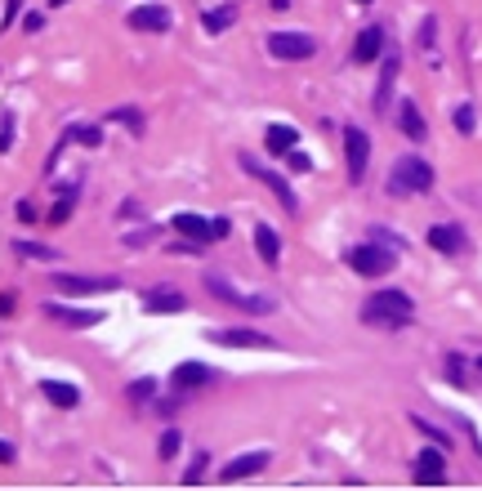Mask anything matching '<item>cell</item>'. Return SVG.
I'll list each match as a JSON object with an SVG mask.
<instances>
[{
	"label": "cell",
	"mask_w": 482,
	"mask_h": 491,
	"mask_svg": "<svg viewBox=\"0 0 482 491\" xmlns=\"http://www.w3.org/2000/svg\"><path fill=\"white\" fill-rule=\"evenodd\" d=\"M415 317V304L402 290H375L366 304H362V322L366 326H384V331H398Z\"/></svg>",
	"instance_id": "obj_1"
},
{
	"label": "cell",
	"mask_w": 482,
	"mask_h": 491,
	"mask_svg": "<svg viewBox=\"0 0 482 491\" xmlns=\"http://www.w3.org/2000/svg\"><path fill=\"white\" fill-rule=\"evenodd\" d=\"M433 188V165L420 156H398L389 170V193L393 197H411V193H429Z\"/></svg>",
	"instance_id": "obj_2"
},
{
	"label": "cell",
	"mask_w": 482,
	"mask_h": 491,
	"mask_svg": "<svg viewBox=\"0 0 482 491\" xmlns=\"http://www.w3.org/2000/svg\"><path fill=\"white\" fill-rule=\"evenodd\" d=\"M393 250H398V246H353V250H348V269L362 273V278H384V273L398 264Z\"/></svg>",
	"instance_id": "obj_3"
},
{
	"label": "cell",
	"mask_w": 482,
	"mask_h": 491,
	"mask_svg": "<svg viewBox=\"0 0 482 491\" xmlns=\"http://www.w3.org/2000/svg\"><path fill=\"white\" fill-rule=\"evenodd\" d=\"M269 50H273V59L299 63V59H313L317 54V41L308 32H273L269 36Z\"/></svg>",
	"instance_id": "obj_4"
},
{
	"label": "cell",
	"mask_w": 482,
	"mask_h": 491,
	"mask_svg": "<svg viewBox=\"0 0 482 491\" xmlns=\"http://www.w3.org/2000/svg\"><path fill=\"white\" fill-rule=\"evenodd\" d=\"M210 295H219L223 304H232V308H241V313H273L277 304L269 299V295H241V290H232L223 278H206Z\"/></svg>",
	"instance_id": "obj_5"
},
{
	"label": "cell",
	"mask_w": 482,
	"mask_h": 491,
	"mask_svg": "<svg viewBox=\"0 0 482 491\" xmlns=\"http://www.w3.org/2000/svg\"><path fill=\"white\" fill-rule=\"evenodd\" d=\"M241 170H246V175H255L260 184H269V193H273V197H277V202H281V206H286V211H290V214L299 211V202H295V193H290V184H286V179H281L277 170H269L264 161H255V156H241Z\"/></svg>",
	"instance_id": "obj_6"
},
{
	"label": "cell",
	"mask_w": 482,
	"mask_h": 491,
	"mask_svg": "<svg viewBox=\"0 0 482 491\" xmlns=\"http://www.w3.org/2000/svg\"><path fill=\"white\" fill-rule=\"evenodd\" d=\"M41 313H45L50 322L68 326V331H90V326H99V322H103V313H99V308H76V304H45Z\"/></svg>",
	"instance_id": "obj_7"
},
{
	"label": "cell",
	"mask_w": 482,
	"mask_h": 491,
	"mask_svg": "<svg viewBox=\"0 0 482 491\" xmlns=\"http://www.w3.org/2000/svg\"><path fill=\"white\" fill-rule=\"evenodd\" d=\"M345 156H348V184H362V179H366V161H371V139H366V130L348 126L345 130Z\"/></svg>",
	"instance_id": "obj_8"
},
{
	"label": "cell",
	"mask_w": 482,
	"mask_h": 491,
	"mask_svg": "<svg viewBox=\"0 0 482 491\" xmlns=\"http://www.w3.org/2000/svg\"><path fill=\"white\" fill-rule=\"evenodd\" d=\"M269 465H273V456H269V451H246V456L228 460V465L219 469V478H223V483H241V478H250V474H264Z\"/></svg>",
	"instance_id": "obj_9"
},
{
	"label": "cell",
	"mask_w": 482,
	"mask_h": 491,
	"mask_svg": "<svg viewBox=\"0 0 482 491\" xmlns=\"http://www.w3.org/2000/svg\"><path fill=\"white\" fill-rule=\"evenodd\" d=\"M54 286L68 295H99V290H117V278H85V273H54Z\"/></svg>",
	"instance_id": "obj_10"
},
{
	"label": "cell",
	"mask_w": 482,
	"mask_h": 491,
	"mask_svg": "<svg viewBox=\"0 0 482 491\" xmlns=\"http://www.w3.org/2000/svg\"><path fill=\"white\" fill-rule=\"evenodd\" d=\"M415 483L420 487H442L447 483V460H442V451H420L415 456Z\"/></svg>",
	"instance_id": "obj_11"
},
{
	"label": "cell",
	"mask_w": 482,
	"mask_h": 491,
	"mask_svg": "<svg viewBox=\"0 0 482 491\" xmlns=\"http://www.w3.org/2000/svg\"><path fill=\"white\" fill-rule=\"evenodd\" d=\"M126 23L135 32H170V9L165 5H138V9H130Z\"/></svg>",
	"instance_id": "obj_12"
},
{
	"label": "cell",
	"mask_w": 482,
	"mask_h": 491,
	"mask_svg": "<svg viewBox=\"0 0 482 491\" xmlns=\"http://www.w3.org/2000/svg\"><path fill=\"white\" fill-rule=\"evenodd\" d=\"M214 345H228V349H273V340L264 331H210Z\"/></svg>",
	"instance_id": "obj_13"
},
{
	"label": "cell",
	"mask_w": 482,
	"mask_h": 491,
	"mask_svg": "<svg viewBox=\"0 0 482 491\" xmlns=\"http://www.w3.org/2000/svg\"><path fill=\"white\" fill-rule=\"evenodd\" d=\"M206 384H214V371L210 366H202V362H179L175 366V389H206Z\"/></svg>",
	"instance_id": "obj_14"
},
{
	"label": "cell",
	"mask_w": 482,
	"mask_h": 491,
	"mask_svg": "<svg viewBox=\"0 0 482 491\" xmlns=\"http://www.w3.org/2000/svg\"><path fill=\"white\" fill-rule=\"evenodd\" d=\"M429 246L438 255H460L465 250V232L456 223H438V228H429Z\"/></svg>",
	"instance_id": "obj_15"
},
{
	"label": "cell",
	"mask_w": 482,
	"mask_h": 491,
	"mask_svg": "<svg viewBox=\"0 0 482 491\" xmlns=\"http://www.w3.org/2000/svg\"><path fill=\"white\" fill-rule=\"evenodd\" d=\"M143 308H147V313H184V308H188V299H184L179 290L156 286V290H147V295H143Z\"/></svg>",
	"instance_id": "obj_16"
},
{
	"label": "cell",
	"mask_w": 482,
	"mask_h": 491,
	"mask_svg": "<svg viewBox=\"0 0 482 491\" xmlns=\"http://www.w3.org/2000/svg\"><path fill=\"white\" fill-rule=\"evenodd\" d=\"M175 228H179L184 237L202 241V246H206L210 237H214V223H210L206 214H193V211H179V214H175Z\"/></svg>",
	"instance_id": "obj_17"
},
{
	"label": "cell",
	"mask_w": 482,
	"mask_h": 491,
	"mask_svg": "<svg viewBox=\"0 0 482 491\" xmlns=\"http://www.w3.org/2000/svg\"><path fill=\"white\" fill-rule=\"evenodd\" d=\"M264 147H269L273 156H286V152L299 147V130H295V126H269V130H264Z\"/></svg>",
	"instance_id": "obj_18"
},
{
	"label": "cell",
	"mask_w": 482,
	"mask_h": 491,
	"mask_svg": "<svg viewBox=\"0 0 482 491\" xmlns=\"http://www.w3.org/2000/svg\"><path fill=\"white\" fill-rule=\"evenodd\" d=\"M380 54H384V32H380V27H366V32H357L353 59H357V63H371V59H380Z\"/></svg>",
	"instance_id": "obj_19"
},
{
	"label": "cell",
	"mask_w": 482,
	"mask_h": 491,
	"mask_svg": "<svg viewBox=\"0 0 482 491\" xmlns=\"http://www.w3.org/2000/svg\"><path fill=\"white\" fill-rule=\"evenodd\" d=\"M41 393H45L54 407H63V411L80 407V389H76V384H63V380H41Z\"/></svg>",
	"instance_id": "obj_20"
},
{
	"label": "cell",
	"mask_w": 482,
	"mask_h": 491,
	"mask_svg": "<svg viewBox=\"0 0 482 491\" xmlns=\"http://www.w3.org/2000/svg\"><path fill=\"white\" fill-rule=\"evenodd\" d=\"M398 126H402V135L411 143H424L429 135V126H424V117H420V108H415L411 99H402V108H398Z\"/></svg>",
	"instance_id": "obj_21"
},
{
	"label": "cell",
	"mask_w": 482,
	"mask_h": 491,
	"mask_svg": "<svg viewBox=\"0 0 482 491\" xmlns=\"http://www.w3.org/2000/svg\"><path fill=\"white\" fill-rule=\"evenodd\" d=\"M398 68H402V59H398V54H389V59H384V68H380V90H375V112H389V94H393V80H398Z\"/></svg>",
	"instance_id": "obj_22"
},
{
	"label": "cell",
	"mask_w": 482,
	"mask_h": 491,
	"mask_svg": "<svg viewBox=\"0 0 482 491\" xmlns=\"http://www.w3.org/2000/svg\"><path fill=\"white\" fill-rule=\"evenodd\" d=\"M255 250H260V260H264V264H277V260H281V237H277L269 223H260V228H255Z\"/></svg>",
	"instance_id": "obj_23"
},
{
	"label": "cell",
	"mask_w": 482,
	"mask_h": 491,
	"mask_svg": "<svg viewBox=\"0 0 482 491\" xmlns=\"http://www.w3.org/2000/svg\"><path fill=\"white\" fill-rule=\"evenodd\" d=\"M68 135H71V143H80V147H103V130H99V126H71Z\"/></svg>",
	"instance_id": "obj_24"
},
{
	"label": "cell",
	"mask_w": 482,
	"mask_h": 491,
	"mask_svg": "<svg viewBox=\"0 0 482 491\" xmlns=\"http://www.w3.org/2000/svg\"><path fill=\"white\" fill-rule=\"evenodd\" d=\"M232 18H237L232 9H210V14H202V27L206 32H223V27H232Z\"/></svg>",
	"instance_id": "obj_25"
},
{
	"label": "cell",
	"mask_w": 482,
	"mask_h": 491,
	"mask_svg": "<svg viewBox=\"0 0 482 491\" xmlns=\"http://www.w3.org/2000/svg\"><path fill=\"white\" fill-rule=\"evenodd\" d=\"M14 250L23 255V260H54L59 250H50V246H41V241H14Z\"/></svg>",
	"instance_id": "obj_26"
},
{
	"label": "cell",
	"mask_w": 482,
	"mask_h": 491,
	"mask_svg": "<svg viewBox=\"0 0 482 491\" xmlns=\"http://www.w3.org/2000/svg\"><path fill=\"white\" fill-rule=\"evenodd\" d=\"M179 447H184V433H179V429H165L156 451H161V460H175V456H179Z\"/></svg>",
	"instance_id": "obj_27"
},
{
	"label": "cell",
	"mask_w": 482,
	"mask_h": 491,
	"mask_svg": "<svg viewBox=\"0 0 482 491\" xmlns=\"http://www.w3.org/2000/svg\"><path fill=\"white\" fill-rule=\"evenodd\" d=\"M108 121H121L130 135H143V117H138L135 108H117V112H108Z\"/></svg>",
	"instance_id": "obj_28"
},
{
	"label": "cell",
	"mask_w": 482,
	"mask_h": 491,
	"mask_svg": "<svg viewBox=\"0 0 482 491\" xmlns=\"http://www.w3.org/2000/svg\"><path fill=\"white\" fill-rule=\"evenodd\" d=\"M71 202H76V197H59V202H54V211H50V219H45V223H54V228H59V223H68V219H71Z\"/></svg>",
	"instance_id": "obj_29"
},
{
	"label": "cell",
	"mask_w": 482,
	"mask_h": 491,
	"mask_svg": "<svg viewBox=\"0 0 482 491\" xmlns=\"http://www.w3.org/2000/svg\"><path fill=\"white\" fill-rule=\"evenodd\" d=\"M474 126H478V121H474V108L460 103V108H456V130H460V135H474Z\"/></svg>",
	"instance_id": "obj_30"
},
{
	"label": "cell",
	"mask_w": 482,
	"mask_h": 491,
	"mask_svg": "<svg viewBox=\"0 0 482 491\" xmlns=\"http://www.w3.org/2000/svg\"><path fill=\"white\" fill-rule=\"evenodd\" d=\"M152 393H156V380H147V375H143V380H135V384H130V398H135V402H147Z\"/></svg>",
	"instance_id": "obj_31"
},
{
	"label": "cell",
	"mask_w": 482,
	"mask_h": 491,
	"mask_svg": "<svg viewBox=\"0 0 482 491\" xmlns=\"http://www.w3.org/2000/svg\"><path fill=\"white\" fill-rule=\"evenodd\" d=\"M206 456H197V460H193V465H188V474H184V487H197V483H202V474H206Z\"/></svg>",
	"instance_id": "obj_32"
},
{
	"label": "cell",
	"mask_w": 482,
	"mask_h": 491,
	"mask_svg": "<svg viewBox=\"0 0 482 491\" xmlns=\"http://www.w3.org/2000/svg\"><path fill=\"white\" fill-rule=\"evenodd\" d=\"M14 147V112H5V121H0V152H9Z\"/></svg>",
	"instance_id": "obj_33"
},
{
	"label": "cell",
	"mask_w": 482,
	"mask_h": 491,
	"mask_svg": "<svg viewBox=\"0 0 482 491\" xmlns=\"http://www.w3.org/2000/svg\"><path fill=\"white\" fill-rule=\"evenodd\" d=\"M147 241H156V228H138V232H126V246H147Z\"/></svg>",
	"instance_id": "obj_34"
},
{
	"label": "cell",
	"mask_w": 482,
	"mask_h": 491,
	"mask_svg": "<svg viewBox=\"0 0 482 491\" xmlns=\"http://www.w3.org/2000/svg\"><path fill=\"white\" fill-rule=\"evenodd\" d=\"M415 429H424V433H429V438H433L438 447H451V438H447L442 429H433V424H424V420H420V416H415Z\"/></svg>",
	"instance_id": "obj_35"
},
{
	"label": "cell",
	"mask_w": 482,
	"mask_h": 491,
	"mask_svg": "<svg viewBox=\"0 0 482 491\" xmlns=\"http://www.w3.org/2000/svg\"><path fill=\"white\" fill-rule=\"evenodd\" d=\"M18 14H23V0H9V5H5V18H0V27H9Z\"/></svg>",
	"instance_id": "obj_36"
},
{
	"label": "cell",
	"mask_w": 482,
	"mask_h": 491,
	"mask_svg": "<svg viewBox=\"0 0 482 491\" xmlns=\"http://www.w3.org/2000/svg\"><path fill=\"white\" fill-rule=\"evenodd\" d=\"M18 219H23V223H36V206H32V202H18Z\"/></svg>",
	"instance_id": "obj_37"
},
{
	"label": "cell",
	"mask_w": 482,
	"mask_h": 491,
	"mask_svg": "<svg viewBox=\"0 0 482 491\" xmlns=\"http://www.w3.org/2000/svg\"><path fill=\"white\" fill-rule=\"evenodd\" d=\"M420 45H424V50L433 45V18H424V27H420Z\"/></svg>",
	"instance_id": "obj_38"
},
{
	"label": "cell",
	"mask_w": 482,
	"mask_h": 491,
	"mask_svg": "<svg viewBox=\"0 0 482 491\" xmlns=\"http://www.w3.org/2000/svg\"><path fill=\"white\" fill-rule=\"evenodd\" d=\"M210 223H214V237H228V232H232V223H228V219H223V214H214V219H210Z\"/></svg>",
	"instance_id": "obj_39"
},
{
	"label": "cell",
	"mask_w": 482,
	"mask_h": 491,
	"mask_svg": "<svg viewBox=\"0 0 482 491\" xmlns=\"http://www.w3.org/2000/svg\"><path fill=\"white\" fill-rule=\"evenodd\" d=\"M23 27H27V32H41V27H45V18H41V14H27V18H23Z\"/></svg>",
	"instance_id": "obj_40"
},
{
	"label": "cell",
	"mask_w": 482,
	"mask_h": 491,
	"mask_svg": "<svg viewBox=\"0 0 482 491\" xmlns=\"http://www.w3.org/2000/svg\"><path fill=\"white\" fill-rule=\"evenodd\" d=\"M286 156H290V165H295V170H308V165H313L304 152H286Z\"/></svg>",
	"instance_id": "obj_41"
},
{
	"label": "cell",
	"mask_w": 482,
	"mask_h": 491,
	"mask_svg": "<svg viewBox=\"0 0 482 491\" xmlns=\"http://www.w3.org/2000/svg\"><path fill=\"white\" fill-rule=\"evenodd\" d=\"M0 465H14V447L9 442H0Z\"/></svg>",
	"instance_id": "obj_42"
},
{
	"label": "cell",
	"mask_w": 482,
	"mask_h": 491,
	"mask_svg": "<svg viewBox=\"0 0 482 491\" xmlns=\"http://www.w3.org/2000/svg\"><path fill=\"white\" fill-rule=\"evenodd\" d=\"M0 313H14V295H0Z\"/></svg>",
	"instance_id": "obj_43"
},
{
	"label": "cell",
	"mask_w": 482,
	"mask_h": 491,
	"mask_svg": "<svg viewBox=\"0 0 482 491\" xmlns=\"http://www.w3.org/2000/svg\"><path fill=\"white\" fill-rule=\"evenodd\" d=\"M50 5H68V0H50Z\"/></svg>",
	"instance_id": "obj_44"
},
{
	"label": "cell",
	"mask_w": 482,
	"mask_h": 491,
	"mask_svg": "<svg viewBox=\"0 0 482 491\" xmlns=\"http://www.w3.org/2000/svg\"><path fill=\"white\" fill-rule=\"evenodd\" d=\"M362 5H371V0H362Z\"/></svg>",
	"instance_id": "obj_45"
},
{
	"label": "cell",
	"mask_w": 482,
	"mask_h": 491,
	"mask_svg": "<svg viewBox=\"0 0 482 491\" xmlns=\"http://www.w3.org/2000/svg\"><path fill=\"white\" fill-rule=\"evenodd\" d=\"M478 366H482V357H478Z\"/></svg>",
	"instance_id": "obj_46"
}]
</instances>
